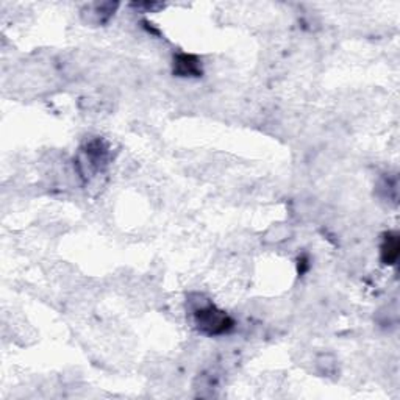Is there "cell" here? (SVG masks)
Wrapping results in <instances>:
<instances>
[{"instance_id": "cell-4", "label": "cell", "mask_w": 400, "mask_h": 400, "mask_svg": "<svg viewBox=\"0 0 400 400\" xmlns=\"http://www.w3.org/2000/svg\"><path fill=\"white\" fill-rule=\"evenodd\" d=\"M400 255V240L397 233H385L382 246H380V258L386 266H394Z\"/></svg>"}, {"instance_id": "cell-2", "label": "cell", "mask_w": 400, "mask_h": 400, "mask_svg": "<svg viewBox=\"0 0 400 400\" xmlns=\"http://www.w3.org/2000/svg\"><path fill=\"white\" fill-rule=\"evenodd\" d=\"M172 70L174 75L185 77V79L200 77L202 75V63H200L199 56L192 54H177L174 56Z\"/></svg>"}, {"instance_id": "cell-1", "label": "cell", "mask_w": 400, "mask_h": 400, "mask_svg": "<svg viewBox=\"0 0 400 400\" xmlns=\"http://www.w3.org/2000/svg\"><path fill=\"white\" fill-rule=\"evenodd\" d=\"M197 299L196 307L192 308V314H194V322L200 333L206 337H224L233 330L235 321L227 313L219 309L215 303L203 300L202 295L197 294Z\"/></svg>"}, {"instance_id": "cell-5", "label": "cell", "mask_w": 400, "mask_h": 400, "mask_svg": "<svg viewBox=\"0 0 400 400\" xmlns=\"http://www.w3.org/2000/svg\"><path fill=\"white\" fill-rule=\"evenodd\" d=\"M119 3L118 2H102V3H94L91 5L93 15L95 17V22L98 24H107L109 19L113 17L114 11L118 10Z\"/></svg>"}, {"instance_id": "cell-3", "label": "cell", "mask_w": 400, "mask_h": 400, "mask_svg": "<svg viewBox=\"0 0 400 400\" xmlns=\"http://www.w3.org/2000/svg\"><path fill=\"white\" fill-rule=\"evenodd\" d=\"M83 152H85L88 161L86 164L89 166V169H93L94 172L103 171V167L107 166L108 161V147L102 139H93L91 143L86 144Z\"/></svg>"}]
</instances>
